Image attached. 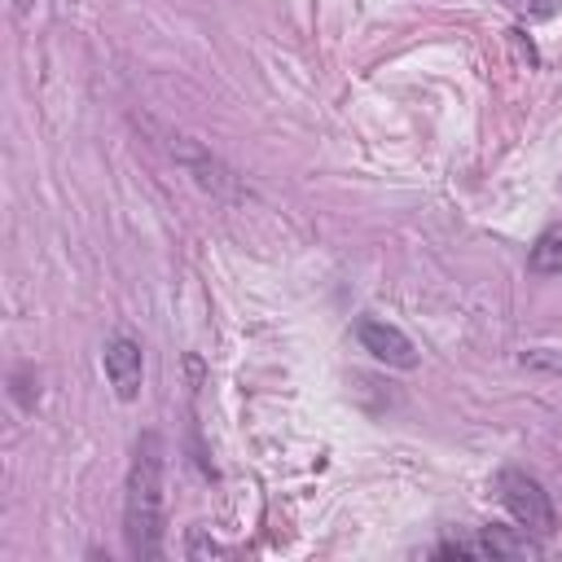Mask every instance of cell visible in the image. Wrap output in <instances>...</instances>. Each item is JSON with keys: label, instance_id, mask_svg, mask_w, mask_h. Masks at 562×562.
Returning <instances> with one entry per match:
<instances>
[{"label": "cell", "instance_id": "1", "mask_svg": "<svg viewBox=\"0 0 562 562\" xmlns=\"http://www.w3.org/2000/svg\"><path fill=\"white\" fill-rule=\"evenodd\" d=\"M162 470H167V448L154 430H145L132 448L127 461V483H123V536L127 553L149 562L162 553Z\"/></svg>", "mask_w": 562, "mask_h": 562}, {"label": "cell", "instance_id": "2", "mask_svg": "<svg viewBox=\"0 0 562 562\" xmlns=\"http://www.w3.org/2000/svg\"><path fill=\"white\" fill-rule=\"evenodd\" d=\"M496 496H501V505L509 509V518L522 527V531H531V536H553L558 531V514H553V501H549V492H544V483L536 479V474H527V470H501L496 474Z\"/></svg>", "mask_w": 562, "mask_h": 562}, {"label": "cell", "instance_id": "3", "mask_svg": "<svg viewBox=\"0 0 562 562\" xmlns=\"http://www.w3.org/2000/svg\"><path fill=\"white\" fill-rule=\"evenodd\" d=\"M356 338H360V347H364L378 364L417 369V347H413V338H408L400 325H391V321H382V316H360V321H356Z\"/></svg>", "mask_w": 562, "mask_h": 562}, {"label": "cell", "instance_id": "4", "mask_svg": "<svg viewBox=\"0 0 562 562\" xmlns=\"http://www.w3.org/2000/svg\"><path fill=\"white\" fill-rule=\"evenodd\" d=\"M101 364H105V378L114 386L119 400H136L140 395V378H145V360H140V342L127 338V334H114L101 351Z\"/></svg>", "mask_w": 562, "mask_h": 562}, {"label": "cell", "instance_id": "5", "mask_svg": "<svg viewBox=\"0 0 562 562\" xmlns=\"http://www.w3.org/2000/svg\"><path fill=\"white\" fill-rule=\"evenodd\" d=\"M483 558H540V540H531V531H514V527H483Z\"/></svg>", "mask_w": 562, "mask_h": 562}, {"label": "cell", "instance_id": "6", "mask_svg": "<svg viewBox=\"0 0 562 562\" xmlns=\"http://www.w3.org/2000/svg\"><path fill=\"white\" fill-rule=\"evenodd\" d=\"M527 268H531L536 277H558V272H562V224H549V228L536 237V246L527 250Z\"/></svg>", "mask_w": 562, "mask_h": 562}]
</instances>
